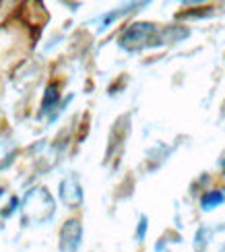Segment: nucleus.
Returning <instances> with one entry per match:
<instances>
[{
	"label": "nucleus",
	"mask_w": 225,
	"mask_h": 252,
	"mask_svg": "<svg viewBox=\"0 0 225 252\" xmlns=\"http://www.w3.org/2000/svg\"><path fill=\"white\" fill-rule=\"evenodd\" d=\"M58 99H60L58 85H56V83H50V85L46 87V91H44V99H41V110H39L37 116L41 118V116H46L50 110H54V108L58 106Z\"/></svg>",
	"instance_id": "obj_5"
},
{
	"label": "nucleus",
	"mask_w": 225,
	"mask_h": 252,
	"mask_svg": "<svg viewBox=\"0 0 225 252\" xmlns=\"http://www.w3.org/2000/svg\"><path fill=\"white\" fill-rule=\"evenodd\" d=\"M147 227H149V223H147V215H141V217H138L136 234H134L136 242H143V240H145V236H147Z\"/></svg>",
	"instance_id": "obj_7"
},
{
	"label": "nucleus",
	"mask_w": 225,
	"mask_h": 252,
	"mask_svg": "<svg viewBox=\"0 0 225 252\" xmlns=\"http://www.w3.org/2000/svg\"><path fill=\"white\" fill-rule=\"evenodd\" d=\"M21 213L25 223H46L56 213V203L46 188H31L21 201Z\"/></svg>",
	"instance_id": "obj_1"
},
{
	"label": "nucleus",
	"mask_w": 225,
	"mask_h": 252,
	"mask_svg": "<svg viewBox=\"0 0 225 252\" xmlns=\"http://www.w3.org/2000/svg\"><path fill=\"white\" fill-rule=\"evenodd\" d=\"M209 236H211V229H207V227H200L198 232H196V242H194L196 252H202V244L207 246V240H209Z\"/></svg>",
	"instance_id": "obj_8"
},
{
	"label": "nucleus",
	"mask_w": 225,
	"mask_h": 252,
	"mask_svg": "<svg viewBox=\"0 0 225 252\" xmlns=\"http://www.w3.org/2000/svg\"><path fill=\"white\" fill-rule=\"evenodd\" d=\"M60 201L70 207V209H79L83 205V188L77 180V176H68L60 182Z\"/></svg>",
	"instance_id": "obj_4"
},
{
	"label": "nucleus",
	"mask_w": 225,
	"mask_h": 252,
	"mask_svg": "<svg viewBox=\"0 0 225 252\" xmlns=\"http://www.w3.org/2000/svg\"><path fill=\"white\" fill-rule=\"evenodd\" d=\"M223 203H225V192L223 190H209V192L202 194V198H200L202 211H213V209L223 205Z\"/></svg>",
	"instance_id": "obj_6"
},
{
	"label": "nucleus",
	"mask_w": 225,
	"mask_h": 252,
	"mask_svg": "<svg viewBox=\"0 0 225 252\" xmlns=\"http://www.w3.org/2000/svg\"><path fill=\"white\" fill-rule=\"evenodd\" d=\"M157 35H159V29L153 25V23H132L128 25L118 44H120L122 50L126 52H141L143 48H149V46H157Z\"/></svg>",
	"instance_id": "obj_2"
},
{
	"label": "nucleus",
	"mask_w": 225,
	"mask_h": 252,
	"mask_svg": "<svg viewBox=\"0 0 225 252\" xmlns=\"http://www.w3.org/2000/svg\"><path fill=\"white\" fill-rule=\"evenodd\" d=\"M17 205H19V198H17V196H13V198H10V205H8V209H6L4 213H0V215H2V217H8V215H10V213H13L15 209H17Z\"/></svg>",
	"instance_id": "obj_9"
},
{
	"label": "nucleus",
	"mask_w": 225,
	"mask_h": 252,
	"mask_svg": "<svg viewBox=\"0 0 225 252\" xmlns=\"http://www.w3.org/2000/svg\"><path fill=\"white\" fill-rule=\"evenodd\" d=\"M83 240V225L79 219H68L60 229V252H77Z\"/></svg>",
	"instance_id": "obj_3"
}]
</instances>
